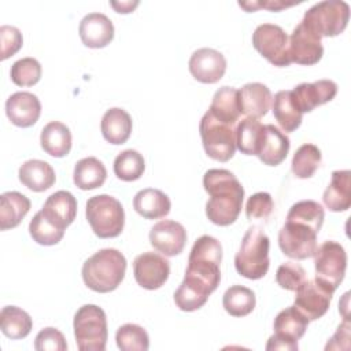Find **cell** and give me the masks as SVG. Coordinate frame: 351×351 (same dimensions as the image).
I'll return each mask as SVG.
<instances>
[{"label": "cell", "instance_id": "obj_35", "mask_svg": "<svg viewBox=\"0 0 351 351\" xmlns=\"http://www.w3.org/2000/svg\"><path fill=\"white\" fill-rule=\"evenodd\" d=\"M263 126L258 118L241 119L236 126V148L244 155H256Z\"/></svg>", "mask_w": 351, "mask_h": 351}, {"label": "cell", "instance_id": "obj_45", "mask_svg": "<svg viewBox=\"0 0 351 351\" xmlns=\"http://www.w3.org/2000/svg\"><path fill=\"white\" fill-rule=\"evenodd\" d=\"M295 1H281V0H267V1H239V5L243 7L247 12H254L258 8H267L270 11H280L282 8L293 5Z\"/></svg>", "mask_w": 351, "mask_h": 351}, {"label": "cell", "instance_id": "obj_46", "mask_svg": "<svg viewBox=\"0 0 351 351\" xmlns=\"http://www.w3.org/2000/svg\"><path fill=\"white\" fill-rule=\"evenodd\" d=\"M299 347H298V343H292V341H288L282 337H278L276 335L270 336L269 340H267V344H266V350L270 351V350H288V351H296Z\"/></svg>", "mask_w": 351, "mask_h": 351}, {"label": "cell", "instance_id": "obj_18", "mask_svg": "<svg viewBox=\"0 0 351 351\" xmlns=\"http://www.w3.org/2000/svg\"><path fill=\"white\" fill-rule=\"evenodd\" d=\"M5 114L15 126L29 128L38 121L41 103L30 92H15L5 101Z\"/></svg>", "mask_w": 351, "mask_h": 351}, {"label": "cell", "instance_id": "obj_7", "mask_svg": "<svg viewBox=\"0 0 351 351\" xmlns=\"http://www.w3.org/2000/svg\"><path fill=\"white\" fill-rule=\"evenodd\" d=\"M85 215L93 233L100 239L117 237L123 230V207L118 199L110 195L92 196L86 202Z\"/></svg>", "mask_w": 351, "mask_h": 351}, {"label": "cell", "instance_id": "obj_2", "mask_svg": "<svg viewBox=\"0 0 351 351\" xmlns=\"http://www.w3.org/2000/svg\"><path fill=\"white\" fill-rule=\"evenodd\" d=\"M324 218L325 211L318 202L300 200L292 204L287 221L278 232V245L282 254L292 259L311 258Z\"/></svg>", "mask_w": 351, "mask_h": 351}, {"label": "cell", "instance_id": "obj_40", "mask_svg": "<svg viewBox=\"0 0 351 351\" xmlns=\"http://www.w3.org/2000/svg\"><path fill=\"white\" fill-rule=\"evenodd\" d=\"M10 77L18 86H32L41 78V64L34 58H22L11 66Z\"/></svg>", "mask_w": 351, "mask_h": 351}, {"label": "cell", "instance_id": "obj_21", "mask_svg": "<svg viewBox=\"0 0 351 351\" xmlns=\"http://www.w3.org/2000/svg\"><path fill=\"white\" fill-rule=\"evenodd\" d=\"M237 92L241 114L251 118H261L270 110L273 96L266 85L261 82H250L241 89H237Z\"/></svg>", "mask_w": 351, "mask_h": 351}, {"label": "cell", "instance_id": "obj_29", "mask_svg": "<svg viewBox=\"0 0 351 351\" xmlns=\"http://www.w3.org/2000/svg\"><path fill=\"white\" fill-rule=\"evenodd\" d=\"M107 178V170L101 160L95 156L80 159L74 166L73 181L77 188L90 191L100 188Z\"/></svg>", "mask_w": 351, "mask_h": 351}, {"label": "cell", "instance_id": "obj_32", "mask_svg": "<svg viewBox=\"0 0 351 351\" xmlns=\"http://www.w3.org/2000/svg\"><path fill=\"white\" fill-rule=\"evenodd\" d=\"M273 115L284 132L296 130L300 123L303 114L296 107L291 90H278L271 101Z\"/></svg>", "mask_w": 351, "mask_h": 351}, {"label": "cell", "instance_id": "obj_38", "mask_svg": "<svg viewBox=\"0 0 351 351\" xmlns=\"http://www.w3.org/2000/svg\"><path fill=\"white\" fill-rule=\"evenodd\" d=\"M115 341L122 351H147L149 348V336L147 330L137 324H125L118 328Z\"/></svg>", "mask_w": 351, "mask_h": 351}, {"label": "cell", "instance_id": "obj_39", "mask_svg": "<svg viewBox=\"0 0 351 351\" xmlns=\"http://www.w3.org/2000/svg\"><path fill=\"white\" fill-rule=\"evenodd\" d=\"M29 233L32 239L41 245H55L58 244L63 236L64 230L53 225L40 210L36 213V215L32 218L29 223Z\"/></svg>", "mask_w": 351, "mask_h": 351}, {"label": "cell", "instance_id": "obj_43", "mask_svg": "<svg viewBox=\"0 0 351 351\" xmlns=\"http://www.w3.org/2000/svg\"><path fill=\"white\" fill-rule=\"evenodd\" d=\"M34 348L37 351H66L67 343L60 330L48 326L37 333L34 339Z\"/></svg>", "mask_w": 351, "mask_h": 351}, {"label": "cell", "instance_id": "obj_12", "mask_svg": "<svg viewBox=\"0 0 351 351\" xmlns=\"http://www.w3.org/2000/svg\"><path fill=\"white\" fill-rule=\"evenodd\" d=\"M288 55L291 63L303 66L315 64L324 55L321 38L299 22L288 37Z\"/></svg>", "mask_w": 351, "mask_h": 351}, {"label": "cell", "instance_id": "obj_17", "mask_svg": "<svg viewBox=\"0 0 351 351\" xmlns=\"http://www.w3.org/2000/svg\"><path fill=\"white\" fill-rule=\"evenodd\" d=\"M291 92L296 107L304 114L333 100L337 93V85L332 80H318L314 82H302Z\"/></svg>", "mask_w": 351, "mask_h": 351}, {"label": "cell", "instance_id": "obj_11", "mask_svg": "<svg viewBox=\"0 0 351 351\" xmlns=\"http://www.w3.org/2000/svg\"><path fill=\"white\" fill-rule=\"evenodd\" d=\"M254 48L271 64L287 67L291 64L288 55V36L274 23H262L252 33Z\"/></svg>", "mask_w": 351, "mask_h": 351}, {"label": "cell", "instance_id": "obj_37", "mask_svg": "<svg viewBox=\"0 0 351 351\" xmlns=\"http://www.w3.org/2000/svg\"><path fill=\"white\" fill-rule=\"evenodd\" d=\"M145 170V162L140 152L125 149L114 160V173L122 181H136Z\"/></svg>", "mask_w": 351, "mask_h": 351}, {"label": "cell", "instance_id": "obj_28", "mask_svg": "<svg viewBox=\"0 0 351 351\" xmlns=\"http://www.w3.org/2000/svg\"><path fill=\"white\" fill-rule=\"evenodd\" d=\"M40 144L48 155L63 158L71 149V132L59 121L48 122L41 130Z\"/></svg>", "mask_w": 351, "mask_h": 351}, {"label": "cell", "instance_id": "obj_42", "mask_svg": "<svg viewBox=\"0 0 351 351\" xmlns=\"http://www.w3.org/2000/svg\"><path fill=\"white\" fill-rule=\"evenodd\" d=\"M274 207L273 199L267 192H258L248 197L245 215L248 219H267Z\"/></svg>", "mask_w": 351, "mask_h": 351}, {"label": "cell", "instance_id": "obj_23", "mask_svg": "<svg viewBox=\"0 0 351 351\" xmlns=\"http://www.w3.org/2000/svg\"><path fill=\"white\" fill-rule=\"evenodd\" d=\"M19 181L33 192H44L49 189L56 180L52 166L40 159H30L21 165L18 170Z\"/></svg>", "mask_w": 351, "mask_h": 351}, {"label": "cell", "instance_id": "obj_25", "mask_svg": "<svg viewBox=\"0 0 351 351\" xmlns=\"http://www.w3.org/2000/svg\"><path fill=\"white\" fill-rule=\"evenodd\" d=\"M133 208L145 219H158L170 213L171 202L160 189L145 188L134 195Z\"/></svg>", "mask_w": 351, "mask_h": 351}, {"label": "cell", "instance_id": "obj_34", "mask_svg": "<svg viewBox=\"0 0 351 351\" xmlns=\"http://www.w3.org/2000/svg\"><path fill=\"white\" fill-rule=\"evenodd\" d=\"M255 293L244 285H232L222 298L225 311L233 317H245L255 308Z\"/></svg>", "mask_w": 351, "mask_h": 351}, {"label": "cell", "instance_id": "obj_9", "mask_svg": "<svg viewBox=\"0 0 351 351\" xmlns=\"http://www.w3.org/2000/svg\"><path fill=\"white\" fill-rule=\"evenodd\" d=\"M315 282L333 293L341 284L347 269V254L343 245L333 240H326L314 252Z\"/></svg>", "mask_w": 351, "mask_h": 351}, {"label": "cell", "instance_id": "obj_1", "mask_svg": "<svg viewBox=\"0 0 351 351\" xmlns=\"http://www.w3.org/2000/svg\"><path fill=\"white\" fill-rule=\"evenodd\" d=\"M221 243L208 234L200 236L192 245L185 277L174 292L176 304L184 311H195L206 304L221 281Z\"/></svg>", "mask_w": 351, "mask_h": 351}, {"label": "cell", "instance_id": "obj_22", "mask_svg": "<svg viewBox=\"0 0 351 351\" xmlns=\"http://www.w3.org/2000/svg\"><path fill=\"white\" fill-rule=\"evenodd\" d=\"M41 211L53 225L64 230L75 219L77 199L69 191H58L47 197Z\"/></svg>", "mask_w": 351, "mask_h": 351}, {"label": "cell", "instance_id": "obj_47", "mask_svg": "<svg viewBox=\"0 0 351 351\" xmlns=\"http://www.w3.org/2000/svg\"><path fill=\"white\" fill-rule=\"evenodd\" d=\"M111 7L119 14H129L138 5V1H110Z\"/></svg>", "mask_w": 351, "mask_h": 351}, {"label": "cell", "instance_id": "obj_26", "mask_svg": "<svg viewBox=\"0 0 351 351\" xmlns=\"http://www.w3.org/2000/svg\"><path fill=\"white\" fill-rule=\"evenodd\" d=\"M100 128L106 141L119 145L126 143L130 137L133 122L130 115L123 108L112 107L104 112Z\"/></svg>", "mask_w": 351, "mask_h": 351}, {"label": "cell", "instance_id": "obj_44", "mask_svg": "<svg viewBox=\"0 0 351 351\" xmlns=\"http://www.w3.org/2000/svg\"><path fill=\"white\" fill-rule=\"evenodd\" d=\"M0 44H1V49H0L1 60H5L10 56L15 55L22 48V44H23V37L21 30L15 26L3 25L0 27Z\"/></svg>", "mask_w": 351, "mask_h": 351}, {"label": "cell", "instance_id": "obj_24", "mask_svg": "<svg viewBox=\"0 0 351 351\" xmlns=\"http://www.w3.org/2000/svg\"><path fill=\"white\" fill-rule=\"evenodd\" d=\"M324 204L326 208L335 213L347 211L351 206V173L350 170H336L332 173L329 185L326 186L324 196Z\"/></svg>", "mask_w": 351, "mask_h": 351}, {"label": "cell", "instance_id": "obj_27", "mask_svg": "<svg viewBox=\"0 0 351 351\" xmlns=\"http://www.w3.org/2000/svg\"><path fill=\"white\" fill-rule=\"evenodd\" d=\"M30 200L16 191L4 192L0 196V229L16 228L30 210Z\"/></svg>", "mask_w": 351, "mask_h": 351}, {"label": "cell", "instance_id": "obj_36", "mask_svg": "<svg viewBox=\"0 0 351 351\" xmlns=\"http://www.w3.org/2000/svg\"><path fill=\"white\" fill-rule=\"evenodd\" d=\"M321 151L317 145L314 144H303L300 145L292 158V173L295 174V177L298 178H310L314 176V173L317 171V169L321 165Z\"/></svg>", "mask_w": 351, "mask_h": 351}, {"label": "cell", "instance_id": "obj_30", "mask_svg": "<svg viewBox=\"0 0 351 351\" xmlns=\"http://www.w3.org/2000/svg\"><path fill=\"white\" fill-rule=\"evenodd\" d=\"M308 322L310 321L295 306H289L276 315L273 324L274 335L288 341L298 343L304 335Z\"/></svg>", "mask_w": 351, "mask_h": 351}, {"label": "cell", "instance_id": "obj_41", "mask_svg": "<svg viewBox=\"0 0 351 351\" xmlns=\"http://www.w3.org/2000/svg\"><path fill=\"white\" fill-rule=\"evenodd\" d=\"M306 280L304 269L295 262H284L278 266L276 273L277 284L287 291H296V288Z\"/></svg>", "mask_w": 351, "mask_h": 351}, {"label": "cell", "instance_id": "obj_15", "mask_svg": "<svg viewBox=\"0 0 351 351\" xmlns=\"http://www.w3.org/2000/svg\"><path fill=\"white\" fill-rule=\"evenodd\" d=\"M188 69L192 77L199 82L215 84L226 71V59L217 49L199 48L191 55Z\"/></svg>", "mask_w": 351, "mask_h": 351}, {"label": "cell", "instance_id": "obj_16", "mask_svg": "<svg viewBox=\"0 0 351 351\" xmlns=\"http://www.w3.org/2000/svg\"><path fill=\"white\" fill-rule=\"evenodd\" d=\"M186 237L185 228L173 219L159 221L149 230L151 245L165 256H176L181 254Z\"/></svg>", "mask_w": 351, "mask_h": 351}, {"label": "cell", "instance_id": "obj_10", "mask_svg": "<svg viewBox=\"0 0 351 351\" xmlns=\"http://www.w3.org/2000/svg\"><path fill=\"white\" fill-rule=\"evenodd\" d=\"M199 132L206 154L218 162H228L236 152L234 125L214 118L208 111L202 117Z\"/></svg>", "mask_w": 351, "mask_h": 351}, {"label": "cell", "instance_id": "obj_20", "mask_svg": "<svg viewBox=\"0 0 351 351\" xmlns=\"http://www.w3.org/2000/svg\"><path fill=\"white\" fill-rule=\"evenodd\" d=\"M291 141L288 136L274 125H265L261 136L256 156L263 165L278 166L289 152Z\"/></svg>", "mask_w": 351, "mask_h": 351}, {"label": "cell", "instance_id": "obj_6", "mask_svg": "<svg viewBox=\"0 0 351 351\" xmlns=\"http://www.w3.org/2000/svg\"><path fill=\"white\" fill-rule=\"evenodd\" d=\"M74 336L81 351H104L107 344V317L96 304L81 306L73 321Z\"/></svg>", "mask_w": 351, "mask_h": 351}, {"label": "cell", "instance_id": "obj_13", "mask_svg": "<svg viewBox=\"0 0 351 351\" xmlns=\"http://www.w3.org/2000/svg\"><path fill=\"white\" fill-rule=\"evenodd\" d=\"M133 274L141 288L154 291L167 281L170 262L156 252H143L133 261Z\"/></svg>", "mask_w": 351, "mask_h": 351}, {"label": "cell", "instance_id": "obj_5", "mask_svg": "<svg viewBox=\"0 0 351 351\" xmlns=\"http://www.w3.org/2000/svg\"><path fill=\"white\" fill-rule=\"evenodd\" d=\"M270 240L259 226H251L245 232L240 248L234 256V266L240 276L250 280H259L266 276Z\"/></svg>", "mask_w": 351, "mask_h": 351}, {"label": "cell", "instance_id": "obj_3", "mask_svg": "<svg viewBox=\"0 0 351 351\" xmlns=\"http://www.w3.org/2000/svg\"><path fill=\"white\" fill-rule=\"evenodd\" d=\"M203 186L210 195L206 203L207 218L219 226L232 225L244 199V188L237 177L226 169H210L203 176Z\"/></svg>", "mask_w": 351, "mask_h": 351}, {"label": "cell", "instance_id": "obj_14", "mask_svg": "<svg viewBox=\"0 0 351 351\" xmlns=\"http://www.w3.org/2000/svg\"><path fill=\"white\" fill-rule=\"evenodd\" d=\"M295 292L296 295L293 306L308 321H315L321 318L329 310L333 293L318 285L315 280H304Z\"/></svg>", "mask_w": 351, "mask_h": 351}, {"label": "cell", "instance_id": "obj_19", "mask_svg": "<svg viewBox=\"0 0 351 351\" xmlns=\"http://www.w3.org/2000/svg\"><path fill=\"white\" fill-rule=\"evenodd\" d=\"M78 33L84 45L89 48H104L114 38V25L104 14L89 12L81 19Z\"/></svg>", "mask_w": 351, "mask_h": 351}, {"label": "cell", "instance_id": "obj_8", "mask_svg": "<svg viewBox=\"0 0 351 351\" xmlns=\"http://www.w3.org/2000/svg\"><path fill=\"white\" fill-rule=\"evenodd\" d=\"M350 19V5L343 0H325L314 4L300 21L319 38L335 37L344 32Z\"/></svg>", "mask_w": 351, "mask_h": 351}, {"label": "cell", "instance_id": "obj_31", "mask_svg": "<svg viewBox=\"0 0 351 351\" xmlns=\"http://www.w3.org/2000/svg\"><path fill=\"white\" fill-rule=\"evenodd\" d=\"M237 89L233 86H222L219 88L210 104L208 112L229 125H236L240 117V107H239V95Z\"/></svg>", "mask_w": 351, "mask_h": 351}, {"label": "cell", "instance_id": "obj_33", "mask_svg": "<svg viewBox=\"0 0 351 351\" xmlns=\"http://www.w3.org/2000/svg\"><path fill=\"white\" fill-rule=\"evenodd\" d=\"M33 326L32 317L22 308L16 306H5L0 311V329L1 332L12 339L26 337Z\"/></svg>", "mask_w": 351, "mask_h": 351}, {"label": "cell", "instance_id": "obj_4", "mask_svg": "<svg viewBox=\"0 0 351 351\" xmlns=\"http://www.w3.org/2000/svg\"><path fill=\"white\" fill-rule=\"evenodd\" d=\"M126 271V259L115 248H103L89 256L82 265L85 285L99 293H107L118 288Z\"/></svg>", "mask_w": 351, "mask_h": 351}]
</instances>
